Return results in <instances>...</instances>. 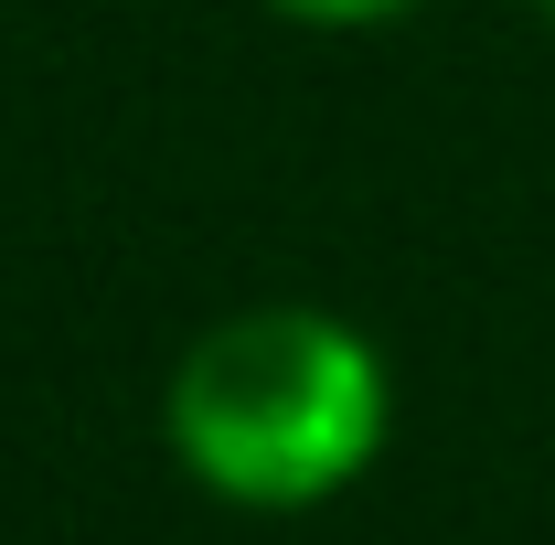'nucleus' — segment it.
<instances>
[{
	"label": "nucleus",
	"instance_id": "obj_1",
	"mask_svg": "<svg viewBox=\"0 0 555 545\" xmlns=\"http://www.w3.org/2000/svg\"><path fill=\"white\" fill-rule=\"evenodd\" d=\"M385 342L321 300H246L160 375V449L224 514H321L385 460Z\"/></svg>",
	"mask_w": 555,
	"mask_h": 545
},
{
	"label": "nucleus",
	"instance_id": "obj_3",
	"mask_svg": "<svg viewBox=\"0 0 555 545\" xmlns=\"http://www.w3.org/2000/svg\"><path fill=\"white\" fill-rule=\"evenodd\" d=\"M534 11H545V22H555V0H534Z\"/></svg>",
	"mask_w": 555,
	"mask_h": 545
},
{
	"label": "nucleus",
	"instance_id": "obj_2",
	"mask_svg": "<svg viewBox=\"0 0 555 545\" xmlns=\"http://www.w3.org/2000/svg\"><path fill=\"white\" fill-rule=\"evenodd\" d=\"M278 22H299V33H385V22H416V11H438V0H257Z\"/></svg>",
	"mask_w": 555,
	"mask_h": 545
}]
</instances>
